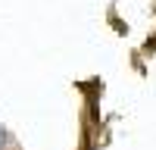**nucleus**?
Returning <instances> with one entry per match:
<instances>
[{
	"instance_id": "nucleus-1",
	"label": "nucleus",
	"mask_w": 156,
	"mask_h": 150,
	"mask_svg": "<svg viewBox=\"0 0 156 150\" xmlns=\"http://www.w3.org/2000/svg\"><path fill=\"white\" fill-rule=\"evenodd\" d=\"M3 144H6V131H3V125H0V150H3Z\"/></svg>"
}]
</instances>
